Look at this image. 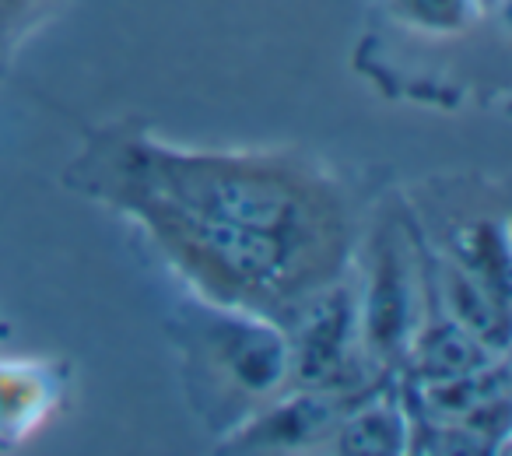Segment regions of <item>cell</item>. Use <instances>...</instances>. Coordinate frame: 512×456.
I'll return each instance as SVG.
<instances>
[{"instance_id":"1","label":"cell","mask_w":512,"mask_h":456,"mask_svg":"<svg viewBox=\"0 0 512 456\" xmlns=\"http://www.w3.org/2000/svg\"><path fill=\"white\" fill-rule=\"evenodd\" d=\"M92 176L127 179L186 211L274 236L330 278L348 257V204L337 183L316 162L285 151H200L120 134L95 151Z\"/></svg>"},{"instance_id":"2","label":"cell","mask_w":512,"mask_h":456,"mask_svg":"<svg viewBox=\"0 0 512 456\" xmlns=\"http://www.w3.org/2000/svg\"><path fill=\"white\" fill-rule=\"evenodd\" d=\"M85 186L130 221H137L158 253L176 267V274H183L197 288L200 299L288 320V313L309 292L337 281L302 257L295 246L253 228L186 211L148 186L109 176H88Z\"/></svg>"},{"instance_id":"3","label":"cell","mask_w":512,"mask_h":456,"mask_svg":"<svg viewBox=\"0 0 512 456\" xmlns=\"http://www.w3.org/2000/svg\"><path fill=\"white\" fill-rule=\"evenodd\" d=\"M169 334L193 407L221 435L235 432L292 383L288 334L274 316L197 295L176 313Z\"/></svg>"},{"instance_id":"4","label":"cell","mask_w":512,"mask_h":456,"mask_svg":"<svg viewBox=\"0 0 512 456\" xmlns=\"http://www.w3.org/2000/svg\"><path fill=\"white\" fill-rule=\"evenodd\" d=\"M292 383L299 390L348 393L365 365L358 334V288L330 281L288 313Z\"/></svg>"},{"instance_id":"5","label":"cell","mask_w":512,"mask_h":456,"mask_svg":"<svg viewBox=\"0 0 512 456\" xmlns=\"http://www.w3.org/2000/svg\"><path fill=\"white\" fill-rule=\"evenodd\" d=\"M421 327V285L411 246L397 225H383L369 246V274L358 292V334L365 365L393 369Z\"/></svg>"},{"instance_id":"6","label":"cell","mask_w":512,"mask_h":456,"mask_svg":"<svg viewBox=\"0 0 512 456\" xmlns=\"http://www.w3.org/2000/svg\"><path fill=\"white\" fill-rule=\"evenodd\" d=\"M337 397L341 393L288 386L281 397L260 407L235 432H228L225 442L232 449H246V453H271V449H295L302 442H313L334 425Z\"/></svg>"},{"instance_id":"7","label":"cell","mask_w":512,"mask_h":456,"mask_svg":"<svg viewBox=\"0 0 512 456\" xmlns=\"http://www.w3.org/2000/svg\"><path fill=\"white\" fill-rule=\"evenodd\" d=\"M64 397V372L46 358H0V449L22 446Z\"/></svg>"},{"instance_id":"8","label":"cell","mask_w":512,"mask_h":456,"mask_svg":"<svg viewBox=\"0 0 512 456\" xmlns=\"http://www.w3.org/2000/svg\"><path fill=\"white\" fill-rule=\"evenodd\" d=\"M498 358L505 355H495L491 348H484L470 330H463L460 323L442 313L435 320H421L404 362L411 365V376L418 379V386H432L481 372Z\"/></svg>"},{"instance_id":"9","label":"cell","mask_w":512,"mask_h":456,"mask_svg":"<svg viewBox=\"0 0 512 456\" xmlns=\"http://www.w3.org/2000/svg\"><path fill=\"white\" fill-rule=\"evenodd\" d=\"M442 260L474 274L495 295L509 299V225L505 211L467 214L449 221L442 232Z\"/></svg>"},{"instance_id":"10","label":"cell","mask_w":512,"mask_h":456,"mask_svg":"<svg viewBox=\"0 0 512 456\" xmlns=\"http://www.w3.org/2000/svg\"><path fill=\"white\" fill-rule=\"evenodd\" d=\"M435 271H439L435 295H439L442 313L460 323L463 330H470L484 348L505 355V348H509V299L495 295L474 274L449 264V260H439Z\"/></svg>"},{"instance_id":"11","label":"cell","mask_w":512,"mask_h":456,"mask_svg":"<svg viewBox=\"0 0 512 456\" xmlns=\"http://www.w3.org/2000/svg\"><path fill=\"white\" fill-rule=\"evenodd\" d=\"M341 425L334 432L337 453L355 456H383L404 453L411 442V421H407L404 400L397 393H379L365 404L351 407L348 414H337Z\"/></svg>"},{"instance_id":"12","label":"cell","mask_w":512,"mask_h":456,"mask_svg":"<svg viewBox=\"0 0 512 456\" xmlns=\"http://www.w3.org/2000/svg\"><path fill=\"white\" fill-rule=\"evenodd\" d=\"M397 25L425 39H460L481 22V0H386Z\"/></svg>"},{"instance_id":"13","label":"cell","mask_w":512,"mask_h":456,"mask_svg":"<svg viewBox=\"0 0 512 456\" xmlns=\"http://www.w3.org/2000/svg\"><path fill=\"white\" fill-rule=\"evenodd\" d=\"M0 337H4V327H0Z\"/></svg>"}]
</instances>
